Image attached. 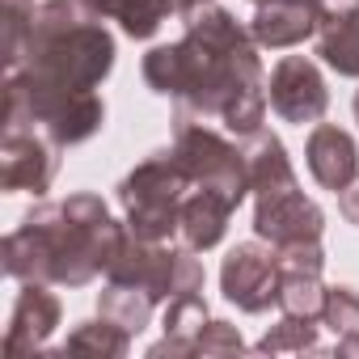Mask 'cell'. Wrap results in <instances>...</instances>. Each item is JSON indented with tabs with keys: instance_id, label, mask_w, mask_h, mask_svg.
Returning <instances> with one entry per match:
<instances>
[{
	"instance_id": "1",
	"label": "cell",
	"mask_w": 359,
	"mask_h": 359,
	"mask_svg": "<svg viewBox=\"0 0 359 359\" xmlns=\"http://www.w3.org/2000/svg\"><path fill=\"white\" fill-rule=\"evenodd\" d=\"M144 81L152 93L173 97L203 123H224L233 135H254L266 123V76L254 34L220 5H203L187 18L177 43L152 47L144 55Z\"/></svg>"
},
{
	"instance_id": "2",
	"label": "cell",
	"mask_w": 359,
	"mask_h": 359,
	"mask_svg": "<svg viewBox=\"0 0 359 359\" xmlns=\"http://www.w3.org/2000/svg\"><path fill=\"white\" fill-rule=\"evenodd\" d=\"M127 241V224L110 216L97 195H68L60 203H39L26 212L0 245L5 271L22 283L39 279L51 287H89L110 271Z\"/></svg>"
},
{
	"instance_id": "3",
	"label": "cell",
	"mask_w": 359,
	"mask_h": 359,
	"mask_svg": "<svg viewBox=\"0 0 359 359\" xmlns=\"http://www.w3.org/2000/svg\"><path fill=\"white\" fill-rule=\"evenodd\" d=\"M114 34L81 0H43L30 18V34L18 68L64 89H97L114 68Z\"/></svg>"
},
{
	"instance_id": "4",
	"label": "cell",
	"mask_w": 359,
	"mask_h": 359,
	"mask_svg": "<svg viewBox=\"0 0 359 359\" xmlns=\"http://www.w3.org/2000/svg\"><path fill=\"white\" fill-rule=\"evenodd\" d=\"M106 123V102L93 89H64L30 72H9L5 81V127H30L51 135L60 148L85 144Z\"/></svg>"
},
{
	"instance_id": "5",
	"label": "cell",
	"mask_w": 359,
	"mask_h": 359,
	"mask_svg": "<svg viewBox=\"0 0 359 359\" xmlns=\"http://www.w3.org/2000/svg\"><path fill=\"white\" fill-rule=\"evenodd\" d=\"M187 195H191V177L173 161V152H156L140 161L118 182L127 233H135L140 241H169L177 233V220H182Z\"/></svg>"
},
{
	"instance_id": "6",
	"label": "cell",
	"mask_w": 359,
	"mask_h": 359,
	"mask_svg": "<svg viewBox=\"0 0 359 359\" xmlns=\"http://www.w3.org/2000/svg\"><path fill=\"white\" fill-rule=\"evenodd\" d=\"M173 161L187 169L191 187H208L229 195L237 208L250 195V165H245V148L229 144L220 131H212L203 118L177 110L173 114Z\"/></svg>"
},
{
	"instance_id": "7",
	"label": "cell",
	"mask_w": 359,
	"mask_h": 359,
	"mask_svg": "<svg viewBox=\"0 0 359 359\" xmlns=\"http://www.w3.org/2000/svg\"><path fill=\"white\" fill-rule=\"evenodd\" d=\"M279 275H283V266H279V254L271 241L266 245L241 241L220 262V292L241 313H266L271 304H279Z\"/></svg>"
},
{
	"instance_id": "8",
	"label": "cell",
	"mask_w": 359,
	"mask_h": 359,
	"mask_svg": "<svg viewBox=\"0 0 359 359\" xmlns=\"http://www.w3.org/2000/svg\"><path fill=\"white\" fill-rule=\"evenodd\" d=\"M266 93H271V110H275L283 123H296V127L321 123L325 110H330L325 76H321V68H317L309 55H283V60L271 68Z\"/></svg>"
},
{
	"instance_id": "9",
	"label": "cell",
	"mask_w": 359,
	"mask_h": 359,
	"mask_svg": "<svg viewBox=\"0 0 359 359\" xmlns=\"http://www.w3.org/2000/svg\"><path fill=\"white\" fill-rule=\"evenodd\" d=\"M254 233L262 241L279 245H296V241H321L325 233V212L296 187H279L266 195H254Z\"/></svg>"
},
{
	"instance_id": "10",
	"label": "cell",
	"mask_w": 359,
	"mask_h": 359,
	"mask_svg": "<svg viewBox=\"0 0 359 359\" xmlns=\"http://www.w3.org/2000/svg\"><path fill=\"white\" fill-rule=\"evenodd\" d=\"M60 169V144L30 127H5L0 144V187L5 191H30L43 195L55 182Z\"/></svg>"
},
{
	"instance_id": "11",
	"label": "cell",
	"mask_w": 359,
	"mask_h": 359,
	"mask_svg": "<svg viewBox=\"0 0 359 359\" xmlns=\"http://www.w3.org/2000/svg\"><path fill=\"white\" fill-rule=\"evenodd\" d=\"M60 296L51 292V283H22L18 300H13V313H9V330H5V355L9 359H22V355H34L47 346V338L60 330Z\"/></svg>"
},
{
	"instance_id": "12",
	"label": "cell",
	"mask_w": 359,
	"mask_h": 359,
	"mask_svg": "<svg viewBox=\"0 0 359 359\" xmlns=\"http://www.w3.org/2000/svg\"><path fill=\"white\" fill-rule=\"evenodd\" d=\"M317 55L338 76L359 81V0H313Z\"/></svg>"
},
{
	"instance_id": "13",
	"label": "cell",
	"mask_w": 359,
	"mask_h": 359,
	"mask_svg": "<svg viewBox=\"0 0 359 359\" xmlns=\"http://www.w3.org/2000/svg\"><path fill=\"white\" fill-rule=\"evenodd\" d=\"M304 161H309L313 182L334 191V195L359 177V148H355L351 131H342L334 123H313L309 144H304Z\"/></svg>"
},
{
	"instance_id": "14",
	"label": "cell",
	"mask_w": 359,
	"mask_h": 359,
	"mask_svg": "<svg viewBox=\"0 0 359 359\" xmlns=\"http://www.w3.org/2000/svg\"><path fill=\"white\" fill-rule=\"evenodd\" d=\"M237 203L220 191H208V187H195L187 199H182V220H177V237H182L187 250L203 254V250H216L229 233V220H233Z\"/></svg>"
},
{
	"instance_id": "15",
	"label": "cell",
	"mask_w": 359,
	"mask_h": 359,
	"mask_svg": "<svg viewBox=\"0 0 359 359\" xmlns=\"http://www.w3.org/2000/svg\"><path fill=\"white\" fill-rule=\"evenodd\" d=\"M250 34L258 47L283 51V47H300L304 39L317 34V13H313V0H266L258 5Z\"/></svg>"
},
{
	"instance_id": "16",
	"label": "cell",
	"mask_w": 359,
	"mask_h": 359,
	"mask_svg": "<svg viewBox=\"0 0 359 359\" xmlns=\"http://www.w3.org/2000/svg\"><path fill=\"white\" fill-rule=\"evenodd\" d=\"M245 165H250V195H266L279 187H296V169L287 161V148L275 131H254L245 135Z\"/></svg>"
},
{
	"instance_id": "17",
	"label": "cell",
	"mask_w": 359,
	"mask_h": 359,
	"mask_svg": "<svg viewBox=\"0 0 359 359\" xmlns=\"http://www.w3.org/2000/svg\"><path fill=\"white\" fill-rule=\"evenodd\" d=\"M81 5L97 18L118 22L123 34H131V39H152L161 30V22L169 18L165 0H81Z\"/></svg>"
},
{
	"instance_id": "18",
	"label": "cell",
	"mask_w": 359,
	"mask_h": 359,
	"mask_svg": "<svg viewBox=\"0 0 359 359\" xmlns=\"http://www.w3.org/2000/svg\"><path fill=\"white\" fill-rule=\"evenodd\" d=\"M152 309H156V300H152L148 292H140V287H127V283H106V287L97 292V317L114 321V325L127 330L131 338L152 321Z\"/></svg>"
},
{
	"instance_id": "19",
	"label": "cell",
	"mask_w": 359,
	"mask_h": 359,
	"mask_svg": "<svg viewBox=\"0 0 359 359\" xmlns=\"http://www.w3.org/2000/svg\"><path fill=\"white\" fill-rule=\"evenodd\" d=\"M68 351H76V355H97V359H123V355L131 351V334L118 330V325L106 321V317H97V321H81V325L68 334L64 355H68Z\"/></svg>"
},
{
	"instance_id": "20",
	"label": "cell",
	"mask_w": 359,
	"mask_h": 359,
	"mask_svg": "<svg viewBox=\"0 0 359 359\" xmlns=\"http://www.w3.org/2000/svg\"><path fill=\"white\" fill-rule=\"evenodd\" d=\"M279 309L292 313V317H321L325 309V283L321 275H309V271H283L279 275Z\"/></svg>"
},
{
	"instance_id": "21",
	"label": "cell",
	"mask_w": 359,
	"mask_h": 359,
	"mask_svg": "<svg viewBox=\"0 0 359 359\" xmlns=\"http://www.w3.org/2000/svg\"><path fill=\"white\" fill-rule=\"evenodd\" d=\"M258 355H296V351H317V325H313V317H292V313H283V321L279 325H271L262 338H258V346H254Z\"/></svg>"
},
{
	"instance_id": "22",
	"label": "cell",
	"mask_w": 359,
	"mask_h": 359,
	"mask_svg": "<svg viewBox=\"0 0 359 359\" xmlns=\"http://www.w3.org/2000/svg\"><path fill=\"white\" fill-rule=\"evenodd\" d=\"M208 300L203 292H182L165 300V334H177V338H199V330L208 325Z\"/></svg>"
},
{
	"instance_id": "23",
	"label": "cell",
	"mask_w": 359,
	"mask_h": 359,
	"mask_svg": "<svg viewBox=\"0 0 359 359\" xmlns=\"http://www.w3.org/2000/svg\"><path fill=\"white\" fill-rule=\"evenodd\" d=\"M321 321H325L338 338H342V334H355V330H359V292H351V287H325Z\"/></svg>"
},
{
	"instance_id": "24",
	"label": "cell",
	"mask_w": 359,
	"mask_h": 359,
	"mask_svg": "<svg viewBox=\"0 0 359 359\" xmlns=\"http://www.w3.org/2000/svg\"><path fill=\"white\" fill-rule=\"evenodd\" d=\"M195 346H199V355H241L245 351V338H241L237 325H229L220 317H208V325L199 330Z\"/></svg>"
},
{
	"instance_id": "25",
	"label": "cell",
	"mask_w": 359,
	"mask_h": 359,
	"mask_svg": "<svg viewBox=\"0 0 359 359\" xmlns=\"http://www.w3.org/2000/svg\"><path fill=\"white\" fill-rule=\"evenodd\" d=\"M279 266L283 271H309V275H321L325 266V250L321 241H296V245H279Z\"/></svg>"
},
{
	"instance_id": "26",
	"label": "cell",
	"mask_w": 359,
	"mask_h": 359,
	"mask_svg": "<svg viewBox=\"0 0 359 359\" xmlns=\"http://www.w3.org/2000/svg\"><path fill=\"white\" fill-rule=\"evenodd\" d=\"M148 355H152V359H161V355H199V346H195V338L165 334L161 342H152V346H148Z\"/></svg>"
},
{
	"instance_id": "27",
	"label": "cell",
	"mask_w": 359,
	"mask_h": 359,
	"mask_svg": "<svg viewBox=\"0 0 359 359\" xmlns=\"http://www.w3.org/2000/svg\"><path fill=\"white\" fill-rule=\"evenodd\" d=\"M338 212H342V220H346V224H355V229H359V177H355L351 187H342V191H338Z\"/></svg>"
},
{
	"instance_id": "28",
	"label": "cell",
	"mask_w": 359,
	"mask_h": 359,
	"mask_svg": "<svg viewBox=\"0 0 359 359\" xmlns=\"http://www.w3.org/2000/svg\"><path fill=\"white\" fill-rule=\"evenodd\" d=\"M165 5H169V13H173V18H182V22H187L191 13H199L203 5H212V0H165Z\"/></svg>"
},
{
	"instance_id": "29",
	"label": "cell",
	"mask_w": 359,
	"mask_h": 359,
	"mask_svg": "<svg viewBox=\"0 0 359 359\" xmlns=\"http://www.w3.org/2000/svg\"><path fill=\"white\" fill-rule=\"evenodd\" d=\"M334 355L355 359V355H359V330H355V334H342V338H338V346H334Z\"/></svg>"
},
{
	"instance_id": "30",
	"label": "cell",
	"mask_w": 359,
	"mask_h": 359,
	"mask_svg": "<svg viewBox=\"0 0 359 359\" xmlns=\"http://www.w3.org/2000/svg\"><path fill=\"white\" fill-rule=\"evenodd\" d=\"M355 118H359V89H355Z\"/></svg>"
},
{
	"instance_id": "31",
	"label": "cell",
	"mask_w": 359,
	"mask_h": 359,
	"mask_svg": "<svg viewBox=\"0 0 359 359\" xmlns=\"http://www.w3.org/2000/svg\"><path fill=\"white\" fill-rule=\"evenodd\" d=\"M254 5H266V0H254Z\"/></svg>"
}]
</instances>
